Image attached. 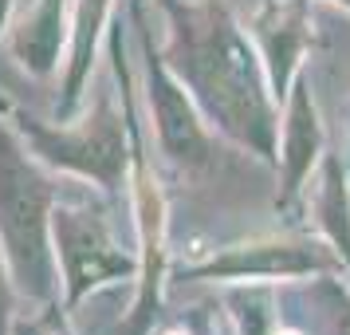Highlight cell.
I'll use <instances>...</instances> for the list:
<instances>
[{
	"mask_svg": "<svg viewBox=\"0 0 350 335\" xmlns=\"http://www.w3.org/2000/svg\"><path fill=\"white\" fill-rule=\"evenodd\" d=\"M107 8H111V0H79V12H75V51H71V71H67L59 119H67V114L79 107L83 83L91 75V64H95V40H98V32H103Z\"/></svg>",
	"mask_w": 350,
	"mask_h": 335,
	"instance_id": "obj_10",
	"label": "cell"
},
{
	"mask_svg": "<svg viewBox=\"0 0 350 335\" xmlns=\"http://www.w3.org/2000/svg\"><path fill=\"white\" fill-rule=\"evenodd\" d=\"M319 142H323V130H319L315 99H311L307 79H299L284 123V197L299 193L303 177L311 174V166L319 158Z\"/></svg>",
	"mask_w": 350,
	"mask_h": 335,
	"instance_id": "obj_8",
	"label": "cell"
},
{
	"mask_svg": "<svg viewBox=\"0 0 350 335\" xmlns=\"http://www.w3.org/2000/svg\"><path fill=\"white\" fill-rule=\"evenodd\" d=\"M319 213H323V225L331 229L334 245L347 253L350 260V213H347V193L338 186V162H327V177H323V197H319Z\"/></svg>",
	"mask_w": 350,
	"mask_h": 335,
	"instance_id": "obj_11",
	"label": "cell"
},
{
	"mask_svg": "<svg viewBox=\"0 0 350 335\" xmlns=\"http://www.w3.org/2000/svg\"><path fill=\"white\" fill-rule=\"evenodd\" d=\"M51 237H55V264L64 269L67 303H75L95 284L118 280L134 272V256L114 245L111 229L103 225L95 209L87 206H59L51 209Z\"/></svg>",
	"mask_w": 350,
	"mask_h": 335,
	"instance_id": "obj_4",
	"label": "cell"
},
{
	"mask_svg": "<svg viewBox=\"0 0 350 335\" xmlns=\"http://www.w3.org/2000/svg\"><path fill=\"white\" fill-rule=\"evenodd\" d=\"M24 335H71V332H67V323L59 319V312H48L44 319H36Z\"/></svg>",
	"mask_w": 350,
	"mask_h": 335,
	"instance_id": "obj_13",
	"label": "cell"
},
{
	"mask_svg": "<svg viewBox=\"0 0 350 335\" xmlns=\"http://www.w3.org/2000/svg\"><path fill=\"white\" fill-rule=\"evenodd\" d=\"M174 20V60L177 79L189 83L197 103L217 127L256 154H275V114L264 91V71L248 48L237 20L217 0H161Z\"/></svg>",
	"mask_w": 350,
	"mask_h": 335,
	"instance_id": "obj_1",
	"label": "cell"
},
{
	"mask_svg": "<svg viewBox=\"0 0 350 335\" xmlns=\"http://www.w3.org/2000/svg\"><path fill=\"white\" fill-rule=\"evenodd\" d=\"M64 8L67 0H44L32 16L20 24V32L12 36V51L32 75H51L55 71L59 44H64Z\"/></svg>",
	"mask_w": 350,
	"mask_h": 335,
	"instance_id": "obj_9",
	"label": "cell"
},
{
	"mask_svg": "<svg viewBox=\"0 0 350 335\" xmlns=\"http://www.w3.org/2000/svg\"><path fill=\"white\" fill-rule=\"evenodd\" d=\"M331 260L315 253L311 245H252V249H232L228 256H217L189 276H299L311 269H327Z\"/></svg>",
	"mask_w": 350,
	"mask_h": 335,
	"instance_id": "obj_7",
	"label": "cell"
},
{
	"mask_svg": "<svg viewBox=\"0 0 350 335\" xmlns=\"http://www.w3.org/2000/svg\"><path fill=\"white\" fill-rule=\"evenodd\" d=\"M8 8H12V0H0V32H4V20H8Z\"/></svg>",
	"mask_w": 350,
	"mask_h": 335,
	"instance_id": "obj_14",
	"label": "cell"
},
{
	"mask_svg": "<svg viewBox=\"0 0 350 335\" xmlns=\"http://www.w3.org/2000/svg\"><path fill=\"white\" fill-rule=\"evenodd\" d=\"M138 4H142V0H134V8H138Z\"/></svg>",
	"mask_w": 350,
	"mask_h": 335,
	"instance_id": "obj_16",
	"label": "cell"
},
{
	"mask_svg": "<svg viewBox=\"0 0 350 335\" xmlns=\"http://www.w3.org/2000/svg\"><path fill=\"white\" fill-rule=\"evenodd\" d=\"M256 32L264 40V55H268V75L275 95H284L291 71L299 64L303 48H307V0H275L256 16Z\"/></svg>",
	"mask_w": 350,
	"mask_h": 335,
	"instance_id": "obj_6",
	"label": "cell"
},
{
	"mask_svg": "<svg viewBox=\"0 0 350 335\" xmlns=\"http://www.w3.org/2000/svg\"><path fill=\"white\" fill-rule=\"evenodd\" d=\"M146 95H150V111H154V127H158V142L165 158L185 174L205 170L213 162V142H208L193 103L181 91L177 71L150 44H146Z\"/></svg>",
	"mask_w": 350,
	"mask_h": 335,
	"instance_id": "obj_5",
	"label": "cell"
},
{
	"mask_svg": "<svg viewBox=\"0 0 350 335\" xmlns=\"http://www.w3.org/2000/svg\"><path fill=\"white\" fill-rule=\"evenodd\" d=\"M55 201V182L24 154L16 134L0 119V249L12 284L32 300H48L55 284V256L48 249Z\"/></svg>",
	"mask_w": 350,
	"mask_h": 335,
	"instance_id": "obj_2",
	"label": "cell"
},
{
	"mask_svg": "<svg viewBox=\"0 0 350 335\" xmlns=\"http://www.w3.org/2000/svg\"><path fill=\"white\" fill-rule=\"evenodd\" d=\"M20 134L28 138L32 154L48 166H59V170H71V174L95 177L103 190H122L126 182V134H122V119L114 111L111 95H98L95 111L83 119L75 130H51L44 127L32 114H16Z\"/></svg>",
	"mask_w": 350,
	"mask_h": 335,
	"instance_id": "obj_3",
	"label": "cell"
},
{
	"mask_svg": "<svg viewBox=\"0 0 350 335\" xmlns=\"http://www.w3.org/2000/svg\"><path fill=\"white\" fill-rule=\"evenodd\" d=\"M8 260H4V249H0V335H8V327H12V276H8Z\"/></svg>",
	"mask_w": 350,
	"mask_h": 335,
	"instance_id": "obj_12",
	"label": "cell"
},
{
	"mask_svg": "<svg viewBox=\"0 0 350 335\" xmlns=\"http://www.w3.org/2000/svg\"><path fill=\"white\" fill-rule=\"evenodd\" d=\"M342 4H347V8H350V0H342Z\"/></svg>",
	"mask_w": 350,
	"mask_h": 335,
	"instance_id": "obj_17",
	"label": "cell"
},
{
	"mask_svg": "<svg viewBox=\"0 0 350 335\" xmlns=\"http://www.w3.org/2000/svg\"><path fill=\"white\" fill-rule=\"evenodd\" d=\"M342 335H350V308H347V316H342Z\"/></svg>",
	"mask_w": 350,
	"mask_h": 335,
	"instance_id": "obj_15",
	"label": "cell"
}]
</instances>
